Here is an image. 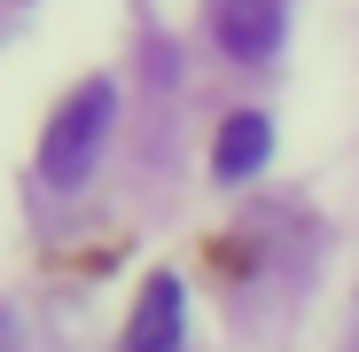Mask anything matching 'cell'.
I'll return each instance as SVG.
<instances>
[{"mask_svg": "<svg viewBox=\"0 0 359 352\" xmlns=\"http://www.w3.org/2000/svg\"><path fill=\"white\" fill-rule=\"evenodd\" d=\"M351 352H359V337H351Z\"/></svg>", "mask_w": 359, "mask_h": 352, "instance_id": "obj_6", "label": "cell"}, {"mask_svg": "<svg viewBox=\"0 0 359 352\" xmlns=\"http://www.w3.org/2000/svg\"><path fill=\"white\" fill-rule=\"evenodd\" d=\"M266 157H273V126L258 110H234L219 126V141H211V172H219V181H250Z\"/></svg>", "mask_w": 359, "mask_h": 352, "instance_id": "obj_4", "label": "cell"}, {"mask_svg": "<svg viewBox=\"0 0 359 352\" xmlns=\"http://www.w3.org/2000/svg\"><path fill=\"white\" fill-rule=\"evenodd\" d=\"M0 352H8V313H0Z\"/></svg>", "mask_w": 359, "mask_h": 352, "instance_id": "obj_5", "label": "cell"}, {"mask_svg": "<svg viewBox=\"0 0 359 352\" xmlns=\"http://www.w3.org/2000/svg\"><path fill=\"white\" fill-rule=\"evenodd\" d=\"M281 24H289V0H211V32L234 63H266L281 47Z\"/></svg>", "mask_w": 359, "mask_h": 352, "instance_id": "obj_2", "label": "cell"}, {"mask_svg": "<svg viewBox=\"0 0 359 352\" xmlns=\"http://www.w3.org/2000/svg\"><path fill=\"white\" fill-rule=\"evenodd\" d=\"M180 321H188L180 274H149L133 298V321H126V352H180Z\"/></svg>", "mask_w": 359, "mask_h": 352, "instance_id": "obj_3", "label": "cell"}, {"mask_svg": "<svg viewBox=\"0 0 359 352\" xmlns=\"http://www.w3.org/2000/svg\"><path fill=\"white\" fill-rule=\"evenodd\" d=\"M109 117H117V86H109V79H86V86H71L63 102H55L47 133H39L47 188H79L86 172H94V157H102V141H109Z\"/></svg>", "mask_w": 359, "mask_h": 352, "instance_id": "obj_1", "label": "cell"}]
</instances>
